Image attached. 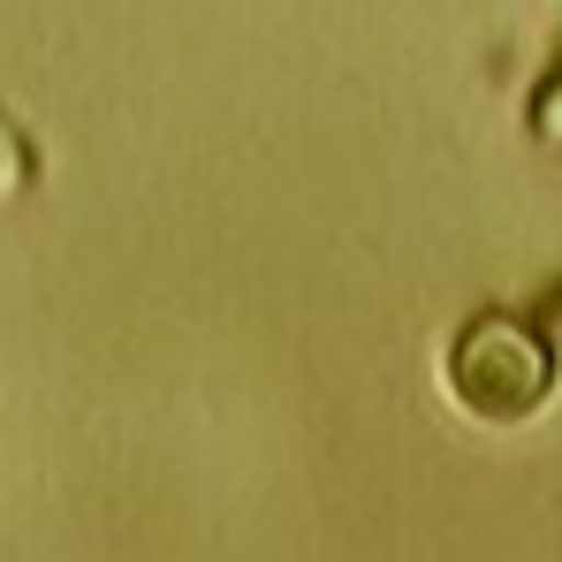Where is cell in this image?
Masks as SVG:
<instances>
[{
	"instance_id": "2",
	"label": "cell",
	"mask_w": 562,
	"mask_h": 562,
	"mask_svg": "<svg viewBox=\"0 0 562 562\" xmlns=\"http://www.w3.org/2000/svg\"><path fill=\"white\" fill-rule=\"evenodd\" d=\"M532 137L540 145H562V77H548L540 99H532Z\"/></svg>"
},
{
	"instance_id": "1",
	"label": "cell",
	"mask_w": 562,
	"mask_h": 562,
	"mask_svg": "<svg viewBox=\"0 0 562 562\" xmlns=\"http://www.w3.org/2000/svg\"><path fill=\"white\" fill-rule=\"evenodd\" d=\"M449 395L479 426H525L555 395V335L525 312H479L449 342Z\"/></svg>"
},
{
	"instance_id": "3",
	"label": "cell",
	"mask_w": 562,
	"mask_h": 562,
	"mask_svg": "<svg viewBox=\"0 0 562 562\" xmlns=\"http://www.w3.org/2000/svg\"><path fill=\"white\" fill-rule=\"evenodd\" d=\"M555 77H562V54H555Z\"/></svg>"
}]
</instances>
